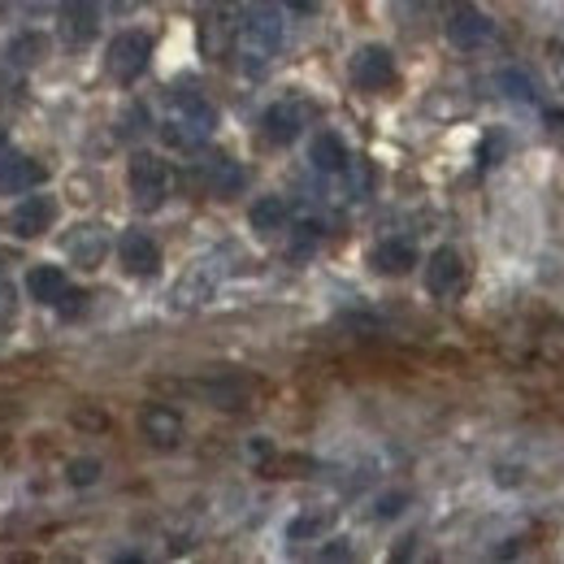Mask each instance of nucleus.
Masks as SVG:
<instances>
[{
    "mask_svg": "<svg viewBox=\"0 0 564 564\" xmlns=\"http://www.w3.org/2000/svg\"><path fill=\"white\" fill-rule=\"evenodd\" d=\"M235 48H239V66L243 74H265V66L274 62V53L282 48V13L270 0L248 4L239 31H235Z\"/></svg>",
    "mask_w": 564,
    "mask_h": 564,
    "instance_id": "obj_1",
    "label": "nucleus"
},
{
    "mask_svg": "<svg viewBox=\"0 0 564 564\" xmlns=\"http://www.w3.org/2000/svg\"><path fill=\"white\" fill-rule=\"evenodd\" d=\"M282 4H291V9H308L313 0H282Z\"/></svg>",
    "mask_w": 564,
    "mask_h": 564,
    "instance_id": "obj_31",
    "label": "nucleus"
},
{
    "mask_svg": "<svg viewBox=\"0 0 564 564\" xmlns=\"http://www.w3.org/2000/svg\"><path fill=\"white\" fill-rule=\"evenodd\" d=\"M369 265H373L378 274H387V279H400V274H409V270L417 265V243L391 235V239H382V243L369 252Z\"/></svg>",
    "mask_w": 564,
    "mask_h": 564,
    "instance_id": "obj_11",
    "label": "nucleus"
},
{
    "mask_svg": "<svg viewBox=\"0 0 564 564\" xmlns=\"http://www.w3.org/2000/svg\"><path fill=\"white\" fill-rule=\"evenodd\" d=\"M13 322H18V291L9 282H0V339L13 330Z\"/></svg>",
    "mask_w": 564,
    "mask_h": 564,
    "instance_id": "obj_24",
    "label": "nucleus"
},
{
    "mask_svg": "<svg viewBox=\"0 0 564 564\" xmlns=\"http://www.w3.org/2000/svg\"><path fill=\"white\" fill-rule=\"evenodd\" d=\"M48 57V35H18L13 44H9V62L13 66H40Z\"/></svg>",
    "mask_w": 564,
    "mask_h": 564,
    "instance_id": "obj_22",
    "label": "nucleus"
},
{
    "mask_svg": "<svg viewBox=\"0 0 564 564\" xmlns=\"http://www.w3.org/2000/svg\"><path fill=\"white\" fill-rule=\"evenodd\" d=\"M235 31H239L235 0H213L209 18H205V26H200V44H205V53H221L226 40H235Z\"/></svg>",
    "mask_w": 564,
    "mask_h": 564,
    "instance_id": "obj_16",
    "label": "nucleus"
},
{
    "mask_svg": "<svg viewBox=\"0 0 564 564\" xmlns=\"http://www.w3.org/2000/svg\"><path fill=\"white\" fill-rule=\"evenodd\" d=\"M148 62H152V35L148 31H122L105 53V66L118 83H135L148 70Z\"/></svg>",
    "mask_w": 564,
    "mask_h": 564,
    "instance_id": "obj_4",
    "label": "nucleus"
},
{
    "mask_svg": "<svg viewBox=\"0 0 564 564\" xmlns=\"http://www.w3.org/2000/svg\"><path fill=\"white\" fill-rule=\"evenodd\" d=\"M100 478V460H70V482L74 487H91Z\"/></svg>",
    "mask_w": 564,
    "mask_h": 564,
    "instance_id": "obj_25",
    "label": "nucleus"
},
{
    "mask_svg": "<svg viewBox=\"0 0 564 564\" xmlns=\"http://www.w3.org/2000/svg\"><path fill=\"white\" fill-rule=\"evenodd\" d=\"M322 556H326V561H339V556L348 561V556H352V552H348V539H335V547H326Z\"/></svg>",
    "mask_w": 564,
    "mask_h": 564,
    "instance_id": "obj_30",
    "label": "nucleus"
},
{
    "mask_svg": "<svg viewBox=\"0 0 564 564\" xmlns=\"http://www.w3.org/2000/svg\"><path fill=\"white\" fill-rule=\"evenodd\" d=\"M209 187L213 196H235L243 187V170L230 156H213L209 161Z\"/></svg>",
    "mask_w": 564,
    "mask_h": 564,
    "instance_id": "obj_21",
    "label": "nucleus"
},
{
    "mask_svg": "<svg viewBox=\"0 0 564 564\" xmlns=\"http://www.w3.org/2000/svg\"><path fill=\"white\" fill-rule=\"evenodd\" d=\"M248 221H252L257 235H274V230L286 226V200L282 196H261L248 213Z\"/></svg>",
    "mask_w": 564,
    "mask_h": 564,
    "instance_id": "obj_20",
    "label": "nucleus"
},
{
    "mask_svg": "<svg viewBox=\"0 0 564 564\" xmlns=\"http://www.w3.org/2000/svg\"><path fill=\"white\" fill-rule=\"evenodd\" d=\"M109 252V239L100 226H74V235L66 239V257H70L78 270H96Z\"/></svg>",
    "mask_w": 564,
    "mask_h": 564,
    "instance_id": "obj_15",
    "label": "nucleus"
},
{
    "mask_svg": "<svg viewBox=\"0 0 564 564\" xmlns=\"http://www.w3.org/2000/svg\"><path fill=\"white\" fill-rule=\"evenodd\" d=\"M308 127V105L304 100H279V105H270L265 109V118H261V131H265V140L270 143H295L300 140V131Z\"/></svg>",
    "mask_w": 564,
    "mask_h": 564,
    "instance_id": "obj_7",
    "label": "nucleus"
},
{
    "mask_svg": "<svg viewBox=\"0 0 564 564\" xmlns=\"http://www.w3.org/2000/svg\"><path fill=\"white\" fill-rule=\"evenodd\" d=\"M44 183V165L31 156H4L0 161V196H26Z\"/></svg>",
    "mask_w": 564,
    "mask_h": 564,
    "instance_id": "obj_14",
    "label": "nucleus"
},
{
    "mask_svg": "<svg viewBox=\"0 0 564 564\" xmlns=\"http://www.w3.org/2000/svg\"><path fill=\"white\" fill-rule=\"evenodd\" d=\"M499 87H503L508 100H521V105L534 100V78H530L525 70H503L499 74Z\"/></svg>",
    "mask_w": 564,
    "mask_h": 564,
    "instance_id": "obj_23",
    "label": "nucleus"
},
{
    "mask_svg": "<svg viewBox=\"0 0 564 564\" xmlns=\"http://www.w3.org/2000/svg\"><path fill=\"white\" fill-rule=\"evenodd\" d=\"M53 308H62L66 317H78V313L87 308V295H83V291H74V286H66V291H62V300H57Z\"/></svg>",
    "mask_w": 564,
    "mask_h": 564,
    "instance_id": "obj_27",
    "label": "nucleus"
},
{
    "mask_svg": "<svg viewBox=\"0 0 564 564\" xmlns=\"http://www.w3.org/2000/svg\"><path fill=\"white\" fill-rule=\"evenodd\" d=\"M308 161H313L322 174H344V170H348V143H344V135H335V131L313 135V143H308Z\"/></svg>",
    "mask_w": 564,
    "mask_h": 564,
    "instance_id": "obj_18",
    "label": "nucleus"
},
{
    "mask_svg": "<svg viewBox=\"0 0 564 564\" xmlns=\"http://www.w3.org/2000/svg\"><path fill=\"white\" fill-rule=\"evenodd\" d=\"M96 31H100V9H96V0H66V4H62V40H66L70 48L91 44Z\"/></svg>",
    "mask_w": 564,
    "mask_h": 564,
    "instance_id": "obj_10",
    "label": "nucleus"
},
{
    "mask_svg": "<svg viewBox=\"0 0 564 564\" xmlns=\"http://www.w3.org/2000/svg\"><path fill=\"white\" fill-rule=\"evenodd\" d=\"M499 148H503V140H499V135H491V140L478 148V161H482V165H495V152H499Z\"/></svg>",
    "mask_w": 564,
    "mask_h": 564,
    "instance_id": "obj_28",
    "label": "nucleus"
},
{
    "mask_svg": "<svg viewBox=\"0 0 564 564\" xmlns=\"http://www.w3.org/2000/svg\"><path fill=\"white\" fill-rule=\"evenodd\" d=\"M352 83L360 91H387L395 87V57L382 44H365L352 57Z\"/></svg>",
    "mask_w": 564,
    "mask_h": 564,
    "instance_id": "obj_6",
    "label": "nucleus"
},
{
    "mask_svg": "<svg viewBox=\"0 0 564 564\" xmlns=\"http://www.w3.org/2000/svg\"><path fill=\"white\" fill-rule=\"evenodd\" d=\"M66 286H70V282H66V270H62V265H35V270L26 274V291H31V300H40V304H57Z\"/></svg>",
    "mask_w": 564,
    "mask_h": 564,
    "instance_id": "obj_19",
    "label": "nucleus"
},
{
    "mask_svg": "<svg viewBox=\"0 0 564 564\" xmlns=\"http://www.w3.org/2000/svg\"><path fill=\"white\" fill-rule=\"evenodd\" d=\"M460 286H465V257H460L456 248H438V252L430 257V265H425V291L438 295V300H447V295H456Z\"/></svg>",
    "mask_w": 564,
    "mask_h": 564,
    "instance_id": "obj_9",
    "label": "nucleus"
},
{
    "mask_svg": "<svg viewBox=\"0 0 564 564\" xmlns=\"http://www.w3.org/2000/svg\"><path fill=\"white\" fill-rule=\"evenodd\" d=\"M127 178H131V196H135L140 209H156L165 200V192H170V170L152 152H135L131 156V174Z\"/></svg>",
    "mask_w": 564,
    "mask_h": 564,
    "instance_id": "obj_5",
    "label": "nucleus"
},
{
    "mask_svg": "<svg viewBox=\"0 0 564 564\" xmlns=\"http://www.w3.org/2000/svg\"><path fill=\"white\" fill-rule=\"evenodd\" d=\"M443 31L456 48H478L495 35V22L469 0H443Z\"/></svg>",
    "mask_w": 564,
    "mask_h": 564,
    "instance_id": "obj_3",
    "label": "nucleus"
},
{
    "mask_svg": "<svg viewBox=\"0 0 564 564\" xmlns=\"http://www.w3.org/2000/svg\"><path fill=\"white\" fill-rule=\"evenodd\" d=\"M118 261H122V270H127V274H135V279H152V274L161 270V248H156V239H152V235H143V230H127V235L118 239Z\"/></svg>",
    "mask_w": 564,
    "mask_h": 564,
    "instance_id": "obj_8",
    "label": "nucleus"
},
{
    "mask_svg": "<svg viewBox=\"0 0 564 564\" xmlns=\"http://www.w3.org/2000/svg\"><path fill=\"white\" fill-rule=\"evenodd\" d=\"M213 127H217V113H213L209 100L196 91H183V96H174V113L165 118L161 135L174 148H200L213 135Z\"/></svg>",
    "mask_w": 564,
    "mask_h": 564,
    "instance_id": "obj_2",
    "label": "nucleus"
},
{
    "mask_svg": "<svg viewBox=\"0 0 564 564\" xmlns=\"http://www.w3.org/2000/svg\"><path fill=\"white\" fill-rule=\"evenodd\" d=\"M404 503H409V495H404V491L382 495V499L373 503V517H382V521H387V517H400V512H404Z\"/></svg>",
    "mask_w": 564,
    "mask_h": 564,
    "instance_id": "obj_26",
    "label": "nucleus"
},
{
    "mask_svg": "<svg viewBox=\"0 0 564 564\" xmlns=\"http://www.w3.org/2000/svg\"><path fill=\"white\" fill-rule=\"evenodd\" d=\"M53 221H57V200L53 196H26L13 209V230L22 239H40L44 230H53Z\"/></svg>",
    "mask_w": 564,
    "mask_h": 564,
    "instance_id": "obj_13",
    "label": "nucleus"
},
{
    "mask_svg": "<svg viewBox=\"0 0 564 564\" xmlns=\"http://www.w3.org/2000/svg\"><path fill=\"white\" fill-rule=\"evenodd\" d=\"M335 521H339L335 508H304L300 517H291L286 539H291V543H317V539H326V534L335 530Z\"/></svg>",
    "mask_w": 564,
    "mask_h": 564,
    "instance_id": "obj_17",
    "label": "nucleus"
},
{
    "mask_svg": "<svg viewBox=\"0 0 564 564\" xmlns=\"http://www.w3.org/2000/svg\"><path fill=\"white\" fill-rule=\"evenodd\" d=\"M140 430L152 447H178L183 443V417L170 404H148L140 413Z\"/></svg>",
    "mask_w": 564,
    "mask_h": 564,
    "instance_id": "obj_12",
    "label": "nucleus"
},
{
    "mask_svg": "<svg viewBox=\"0 0 564 564\" xmlns=\"http://www.w3.org/2000/svg\"><path fill=\"white\" fill-rule=\"evenodd\" d=\"M547 131L564 140V109H547Z\"/></svg>",
    "mask_w": 564,
    "mask_h": 564,
    "instance_id": "obj_29",
    "label": "nucleus"
}]
</instances>
